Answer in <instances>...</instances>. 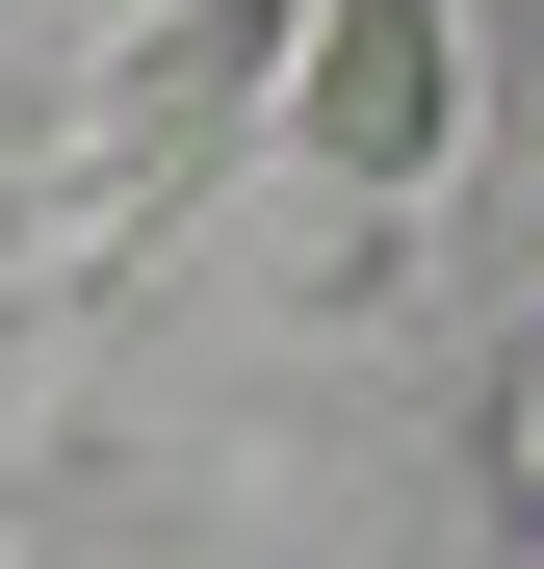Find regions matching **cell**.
Instances as JSON below:
<instances>
[{"label":"cell","mask_w":544,"mask_h":569,"mask_svg":"<svg viewBox=\"0 0 544 569\" xmlns=\"http://www.w3.org/2000/svg\"><path fill=\"white\" fill-rule=\"evenodd\" d=\"M286 52H311V0H130V52H105V156H208V130H286Z\"/></svg>","instance_id":"cell-2"},{"label":"cell","mask_w":544,"mask_h":569,"mask_svg":"<svg viewBox=\"0 0 544 569\" xmlns=\"http://www.w3.org/2000/svg\"><path fill=\"white\" fill-rule=\"evenodd\" d=\"M286 130H311V181L415 208V181L467 156V0H311V52H286Z\"/></svg>","instance_id":"cell-1"},{"label":"cell","mask_w":544,"mask_h":569,"mask_svg":"<svg viewBox=\"0 0 544 569\" xmlns=\"http://www.w3.org/2000/svg\"><path fill=\"white\" fill-rule=\"evenodd\" d=\"M493 492H518V543H544V337H518V389H493Z\"/></svg>","instance_id":"cell-3"}]
</instances>
